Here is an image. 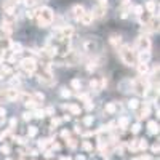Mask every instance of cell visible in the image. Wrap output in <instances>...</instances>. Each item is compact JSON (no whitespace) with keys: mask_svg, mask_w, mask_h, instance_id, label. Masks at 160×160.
<instances>
[{"mask_svg":"<svg viewBox=\"0 0 160 160\" xmlns=\"http://www.w3.org/2000/svg\"><path fill=\"white\" fill-rule=\"evenodd\" d=\"M35 19L38 28H48V26L53 22V10L50 7H42L38 8L35 13Z\"/></svg>","mask_w":160,"mask_h":160,"instance_id":"obj_1","label":"cell"},{"mask_svg":"<svg viewBox=\"0 0 160 160\" xmlns=\"http://www.w3.org/2000/svg\"><path fill=\"white\" fill-rule=\"evenodd\" d=\"M118 56H120V59H122L123 64H127V66H135V61H136L135 51H133V48H131L130 45H122V47H120V48H118Z\"/></svg>","mask_w":160,"mask_h":160,"instance_id":"obj_2","label":"cell"},{"mask_svg":"<svg viewBox=\"0 0 160 160\" xmlns=\"http://www.w3.org/2000/svg\"><path fill=\"white\" fill-rule=\"evenodd\" d=\"M149 88H151V85H149V80H148V78L141 77V78H138V80H133L131 90H133V91H136L138 95L144 96L146 93H148V90H149Z\"/></svg>","mask_w":160,"mask_h":160,"instance_id":"obj_3","label":"cell"},{"mask_svg":"<svg viewBox=\"0 0 160 160\" xmlns=\"http://www.w3.org/2000/svg\"><path fill=\"white\" fill-rule=\"evenodd\" d=\"M19 66H21V69L24 71V74L32 75V74L35 72V69H37V61H35L34 58H24V59L19 62Z\"/></svg>","mask_w":160,"mask_h":160,"instance_id":"obj_4","label":"cell"},{"mask_svg":"<svg viewBox=\"0 0 160 160\" xmlns=\"http://www.w3.org/2000/svg\"><path fill=\"white\" fill-rule=\"evenodd\" d=\"M83 50L87 53H96L99 50V42H98V38L96 37H88L85 38V42H83Z\"/></svg>","mask_w":160,"mask_h":160,"instance_id":"obj_5","label":"cell"},{"mask_svg":"<svg viewBox=\"0 0 160 160\" xmlns=\"http://www.w3.org/2000/svg\"><path fill=\"white\" fill-rule=\"evenodd\" d=\"M136 48L139 51H149L151 50V38L148 35H139L136 38Z\"/></svg>","mask_w":160,"mask_h":160,"instance_id":"obj_6","label":"cell"},{"mask_svg":"<svg viewBox=\"0 0 160 160\" xmlns=\"http://www.w3.org/2000/svg\"><path fill=\"white\" fill-rule=\"evenodd\" d=\"M58 34H59L61 38H71L72 34H74V28L72 26H62V28L58 31Z\"/></svg>","mask_w":160,"mask_h":160,"instance_id":"obj_7","label":"cell"},{"mask_svg":"<svg viewBox=\"0 0 160 160\" xmlns=\"http://www.w3.org/2000/svg\"><path fill=\"white\" fill-rule=\"evenodd\" d=\"M104 85H106V78H101V80L93 78L91 82H90V88H91V90H95V91L102 90V87H104Z\"/></svg>","mask_w":160,"mask_h":160,"instance_id":"obj_8","label":"cell"},{"mask_svg":"<svg viewBox=\"0 0 160 160\" xmlns=\"http://www.w3.org/2000/svg\"><path fill=\"white\" fill-rule=\"evenodd\" d=\"M5 96H7V99H10V101H16V99L19 98V91H18L16 88H10V90L5 91Z\"/></svg>","mask_w":160,"mask_h":160,"instance_id":"obj_9","label":"cell"},{"mask_svg":"<svg viewBox=\"0 0 160 160\" xmlns=\"http://www.w3.org/2000/svg\"><path fill=\"white\" fill-rule=\"evenodd\" d=\"M91 15H93V18H102L106 15V7H101V5L95 7L91 11Z\"/></svg>","mask_w":160,"mask_h":160,"instance_id":"obj_10","label":"cell"},{"mask_svg":"<svg viewBox=\"0 0 160 160\" xmlns=\"http://www.w3.org/2000/svg\"><path fill=\"white\" fill-rule=\"evenodd\" d=\"M131 85H133V80L125 78L118 83V88H120V91H131Z\"/></svg>","mask_w":160,"mask_h":160,"instance_id":"obj_11","label":"cell"},{"mask_svg":"<svg viewBox=\"0 0 160 160\" xmlns=\"http://www.w3.org/2000/svg\"><path fill=\"white\" fill-rule=\"evenodd\" d=\"M72 11H74V18H75L77 21H80V18H82L83 13H85V8H83L82 5H75Z\"/></svg>","mask_w":160,"mask_h":160,"instance_id":"obj_12","label":"cell"},{"mask_svg":"<svg viewBox=\"0 0 160 160\" xmlns=\"http://www.w3.org/2000/svg\"><path fill=\"white\" fill-rule=\"evenodd\" d=\"M93 15H91V11H85L83 13V16L80 18V21H82V24H85V26H90L91 22H93Z\"/></svg>","mask_w":160,"mask_h":160,"instance_id":"obj_13","label":"cell"},{"mask_svg":"<svg viewBox=\"0 0 160 160\" xmlns=\"http://www.w3.org/2000/svg\"><path fill=\"white\" fill-rule=\"evenodd\" d=\"M149 114H151L149 104H144L142 108H141V111L138 112V118H146V117H149Z\"/></svg>","mask_w":160,"mask_h":160,"instance_id":"obj_14","label":"cell"},{"mask_svg":"<svg viewBox=\"0 0 160 160\" xmlns=\"http://www.w3.org/2000/svg\"><path fill=\"white\" fill-rule=\"evenodd\" d=\"M109 42H111V45L114 47V48H120V43H122V37L120 35H111V38H109Z\"/></svg>","mask_w":160,"mask_h":160,"instance_id":"obj_15","label":"cell"},{"mask_svg":"<svg viewBox=\"0 0 160 160\" xmlns=\"http://www.w3.org/2000/svg\"><path fill=\"white\" fill-rule=\"evenodd\" d=\"M138 59H139V62H142V64H148V61L151 59V51H139Z\"/></svg>","mask_w":160,"mask_h":160,"instance_id":"obj_16","label":"cell"},{"mask_svg":"<svg viewBox=\"0 0 160 160\" xmlns=\"http://www.w3.org/2000/svg\"><path fill=\"white\" fill-rule=\"evenodd\" d=\"M118 109H120V106L117 108V104H115V102H109L108 106H106V112H108V114H115Z\"/></svg>","mask_w":160,"mask_h":160,"instance_id":"obj_17","label":"cell"},{"mask_svg":"<svg viewBox=\"0 0 160 160\" xmlns=\"http://www.w3.org/2000/svg\"><path fill=\"white\" fill-rule=\"evenodd\" d=\"M2 31H3L7 35H10V34L13 32V24H11L10 21H5V22L2 24Z\"/></svg>","mask_w":160,"mask_h":160,"instance_id":"obj_18","label":"cell"},{"mask_svg":"<svg viewBox=\"0 0 160 160\" xmlns=\"http://www.w3.org/2000/svg\"><path fill=\"white\" fill-rule=\"evenodd\" d=\"M138 72H139L141 75H146V74L149 72V66H148V64L139 62V64H138Z\"/></svg>","mask_w":160,"mask_h":160,"instance_id":"obj_19","label":"cell"},{"mask_svg":"<svg viewBox=\"0 0 160 160\" xmlns=\"http://www.w3.org/2000/svg\"><path fill=\"white\" fill-rule=\"evenodd\" d=\"M128 123H130V120H128V117H122L118 120V128H122V130H125V128H128Z\"/></svg>","mask_w":160,"mask_h":160,"instance_id":"obj_20","label":"cell"},{"mask_svg":"<svg viewBox=\"0 0 160 160\" xmlns=\"http://www.w3.org/2000/svg\"><path fill=\"white\" fill-rule=\"evenodd\" d=\"M148 128H149V133H152V135H157V133H158V125H157V122H149Z\"/></svg>","mask_w":160,"mask_h":160,"instance_id":"obj_21","label":"cell"},{"mask_svg":"<svg viewBox=\"0 0 160 160\" xmlns=\"http://www.w3.org/2000/svg\"><path fill=\"white\" fill-rule=\"evenodd\" d=\"M10 47H11V50H13V55H19V53L22 51V47H21V43H11Z\"/></svg>","mask_w":160,"mask_h":160,"instance_id":"obj_22","label":"cell"},{"mask_svg":"<svg viewBox=\"0 0 160 160\" xmlns=\"http://www.w3.org/2000/svg\"><path fill=\"white\" fill-rule=\"evenodd\" d=\"M64 108L66 109H69L74 115H77V114H80V108H78V106L77 104H71V106H64Z\"/></svg>","mask_w":160,"mask_h":160,"instance_id":"obj_23","label":"cell"},{"mask_svg":"<svg viewBox=\"0 0 160 160\" xmlns=\"http://www.w3.org/2000/svg\"><path fill=\"white\" fill-rule=\"evenodd\" d=\"M96 68H98V61H96V59H91V61L88 62V66H87V69H88L90 72H91V71H95Z\"/></svg>","mask_w":160,"mask_h":160,"instance_id":"obj_24","label":"cell"},{"mask_svg":"<svg viewBox=\"0 0 160 160\" xmlns=\"http://www.w3.org/2000/svg\"><path fill=\"white\" fill-rule=\"evenodd\" d=\"M141 21L142 22H149L151 21V18H152V13H141Z\"/></svg>","mask_w":160,"mask_h":160,"instance_id":"obj_25","label":"cell"},{"mask_svg":"<svg viewBox=\"0 0 160 160\" xmlns=\"http://www.w3.org/2000/svg\"><path fill=\"white\" fill-rule=\"evenodd\" d=\"M138 106H139V101L138 99H130V102H128V108L130 109H138Z\"/></svg>","mask_w":160,"mask_h":160,"instance_id":"obj_26","label":"cell"},{"mask_svg":"<svg viewBox=\"0 0 160 160\" xmlns=\"http://www.w3.org/2000/svg\"><path fill=\"white\" fill-rule=\"evenodd\" d=\"M80 85H82V83H80L78 78H74L72 82H71V87H72L74 90H80Z\"/></svg>","mask_w":160,"mask_h":160,"instance_id":"obj_27","label":"cell"},{"mask_svg":"<svg viewBox=\"0 0 160 160\" xmlns=\"http://www.w3.org/2000/svg\"><path fill=\"white\" fill-rule=\"evenodd\" d=\"M43 115H45V112L43 111H38V109L32 114V117H35V118H43Z\"/></svg>","mask_w":160,"mask_h":160,"instance_id":"obj_28","label":"cell"},{"mask_svg":"<svg viewBox=\"0 0 160 160\" xmlns=\"http://www.w3.org/2000/svg\"><path fill=\"white\" fill-rule=\"evenodd\" d=\"M61 96H62V98H69V96H71V91H69L68 88H61Z\"/></svg>","mask_w":160,"mask_h":160,"instance_id":"obj_29","label":"cell"},{"mask_svg":"<svg viewBox=\"0 0 160 160\" xmlns=\"http://www.w3.org/2000/svg\"><path fill=\"white\" fill-rule=\"evenodd\" d=\"M28 135H29V136H35V135H37V127H29Z\"/></svg>","mask_w":160,"mask_h":160,"instance_id":"obj_30","label":"cell"},{"mask_svg":"<svg viewBox=\"0 0 160 160\" xmlns=\"http://www.w3.org/2000/svg\"><path fill=\"white\" fill-rule=\"evenodd\" d=\"M0 71H2L5 75H10V74H11V68H8V66H3V68L0 69Z\"/></svg>","mask_w":160,"mask_h":160,"instance_id":"obj_31","label":"cell"},{"mask_svg":"<svg viewBox=\"0 0 160 160\" xmlns=\"http://www.w3.org/2000/svg\"><path fill=\"white\" fill-rule=\"evenodd\" d=\"M139 130H141V125H139V123H135V125H133V127H131V131H133V133H135V135H136V133H138Z\"/></svg>","mask_w":160,"mask_h":160,"instance_id":"obj_32","label":"cell"},{"mask_svg":"<svg viewBox=\"0 0 160 160\" xmlns=\"http://www.w3.org/2000/svg\"><path fill=\"white\" fill-rule=\"evenodd\" d=\"M48 141H50V139H40V141H38V148H42V149H43L45 146L48 144Z\"/></svg>","mask_w":160,"mask_h":160,"instance_id":"obj_33","label":"cell"},{"mask_svg":"<svg viewBox=\"0 0 160 160\" xmlns=\"http://www.w3.org/2000/svg\"><path fill=\"white\" fill-rule=\"evenodd\" d=\"M83 123H85V125H91V123H93V117H91V115L85 117V120H83Z\"/></svg>","mask_w":160,"mask_h":160,"instance_id":"obj_34","label":"cell"},{"mask_svg":"<svg viewBox=\"0 0 160 160\" xmlns=\"http://www.w3.org/2000/svg\"><path fill=\"white\" fill-rule=\"evenodd\" d=\"M0 151H2V154H10V148H8L7 144H3L2 148H0Z\"/></svg>","mask_w":160,"mask_h":160,"instance_id":"obj_35","label":"cell"},{"mask_svg":"<svg viewBox=\"0 0 160 160\" xmlns=\"http://www.w3.org/2000/svg\"><path fill=\"white\" fill-rule=\"evenodd\" d=\"M148 148V142H146V139H139V149H146Z\"/></svg>","mask_w":160,"mask_h":160,"instance_id":"obj_36","label":"cell"},{"mask_svg":"<svg viewBox=\"0 0 160 160\" xmlns=\"http://www.w3.org/2000/svg\"><path fill=\"white\" fill-rule=\"evenodd\" d=\"M22 118H24V120H31V118H32V112H24V114H22Z\"/></svg>","mask_w":160,"mask_h":160,"instance_id":"obj_37","label":"cell"},{"mask_svg":"<svg viewBox=\"0 0 160 160\" xmlns=\"http://www.w3.org/2000/svg\"><path fill=\"white\" fill-rule=\"evenodd\" d=\"M24 3H26V7H34L35 0H24Z\"/></svg>","mask_w":160,"mask_h":160,"instance_id":"obj_38","label":"cell"},{"mask_svg":"<svg viewBox=\"0 0 160 160\" xmlns=\"http://www.w3.org/2000/svg\"><path fill=\"white\" fill-rule=\"evenodd\" d=\"M135 13H136V15L139 16V15H141V13H142V7H141V5H138V7H135Z\"/></svg>","mask_w":160,"mask_h":160,"instance_id":"obj_39","label":"cell"},{"mask_svg":"<svg viewBox=\"0 0 160 160\" xmlns=\"http://www.w3.org/2000/svg\"><path fill=\"white\" fill-rule=\"evenodd\" d=\"M61 136H62L64 139H68V138H69V131H66V130H64V131L61 133Z\"/></svg>","mask_w":160,"mask_h":160,"instance_id":"obj_40","label":"cell"},{"mask_svg":"<svg viewBox=\"0 0 160 160\" xmlns=\"http://www.w3.org/2000/svg\"><path fill=\"white\" fill-rule=\"evenodd\" d=\"M83 149H87V151H91V146H90V142H83Z\"/></svg>","mask_w":160,"mask_h":160,"instance_id":"obj_41","label":"cell"},{"mask_svg":"<svg viewBox=\"0 0 160 160\" xmlns=\"http://www.w3.org/2000/svg\"><path fill=\"white\" fill-rule=\"evenodd\" d=\"M69 146H71V148H75V146H77L75 139H69Z\"/></svg>","mask_w":160,"mask_h":160,"instance_id":"obj_42","label":"cell"},{"mask_svg":"<svg viewBox=\"0 0 160 160\" xmlns=\"http://www.w3.org/2000/svg\"><path fill=\"white\" fill-rule=\"evenodd\" d=\"M26 15H28V18H29V19H32V18H34V11H31V10H29L28 13H26Z\"/></svg>","mask_w":160,"mask_h":160,"instance_id":"obj_43","label":"cell"},{"mask_svg":"<svg viewBox=\"0 0 160 160\" xmlns=\"http://www.w3.org/2000/svg\"><path fill=\"white\" fill-rule=\"evenodd\" d=\"M152 151H154V152L158 151V144H154V146H152Z\"/></svg>","mask_w":160,"mask_h":160,"instance_id":"obj_44","label":"cell"},{"mask_svg":"<svg viewBox=\"0 0 160 160\" xmlns=\"http://www.w3.org/2000/svg\"><path fill=\"white\" fill-rule=\"evenodd\" d=\"M16 142H19V144H22V142H24V139H22V138H19V136H18V138H16Z\"/></svg>","mask_w":160,"mask_h":160,"instance_id":"obj_45","label":"cell"},{"mask_svg":"<svg viewBox=\"0 0 160 160\" xmlns=\"http://www.w3.org/2000/svg\"><path fill=\"white\" fill-rule=\"evenodd\" d=\"M2 59H3V50L0 48V61H2Z\"/></svg>","mask_w":160,"mask_h":160,"instance_id":"obj_46","label":"cell"},{"mask_svg":"<svg viewBox=\"0 0 160 160\" xmlns=\"http://www.w3.org/2000/svg\"><path fill=\"white\" fill-rule=\"evenodd\" d=\"M0 115H2V117L5 115V109H2V108H0Z\"/></svg>","mask_w":160,"mask_h":160,"instance_id":"obj_47","label":"cell"},{"mask_svg":"<svg viewBox=\"0 0 160 160\" xmlns=\"http://www.w3.org/2000/svg\"><path fill=\"white\" fill-rule=\"evenodd\" d=\"M3 77H5V74H3V72H2V71H0V80H2V78H3Z\"/></svg>","mask_w":160,"mask_h":160,"instance_id":"obj_48","label":"cell"},{"mask_svg":"<svg viewBox=\"0 0 160 160\" xmlns=\"http://www.w3.org/2000/svg\"><path fill=\"white\" fill-rule=\"evenodd\" d=\"M61 160H71V158H69V157H62Z\"/></svg>","mask_w":160,"mask_h":160,"instance_id":"obj_49","label":"cell"}]
</instances>
